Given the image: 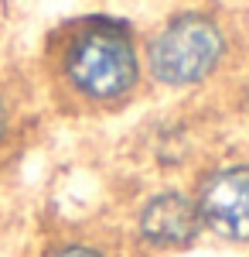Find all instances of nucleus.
Returning <instances> with one entry per match:
<instances>
[{"mask_svg": "<svg viewBox=\"0 0 249 257\" xmlns=\"http://www.w3.org/2000/svg\"><path fill=\"white\" fill-rule=\"evenodd\" d=\"M65 72L78 93L92 99H113L136 82V52L120 28L92 24L72 41Z\"/></svg>", "mask_w": 249, "mask_h": 257, "instance_id": "1", "label": "nucleus"}, {"mask_svg": "<svg viewBox=\"0 0 249 257\" xmlns=\"http://www.w3.org/2000/svg\"><path fill=\"white\" fill-rule=\"evenodd\" d=\"M222 31L202 14L174 18L150 45V69L168 86H188L205 79L222 59Z\"/></svg>", "mask_w": 249, "mask_h": 257, "instance_id": "2", "label": "nucleus"}, {"mask_svg": "<svg viewBox=\"0 0 249 257\" xmlns=\"http://www.w3.org/2000/svg\"><path fill=\"white\" fill-rule=\"evenodd\" d=\"M198 216L218 237L249 240V165L215 172L202 189Z\"/></svg>", "mask_w": 249, "mask_h": 257, "instance_id": "3", "label": "nucleus"}, {"mask_svg": "<svg viewBox=\"0 0 249 257\" xmlns=\"http://www.w3.org/2000/svg\"><path fill=\"white\" fill-rule=\"evenodd\" d=\"M198 206L181 192H164V196L150 199L140 213V233L157 243V247H181L198 237Z\"/></svg>", "mask_w": 249, "mask_h": 257, "instance_id": "4", "label": "nucleus"}, {"mask_svg": "<svg viewBox=\"0 0 249 257\" xmlns=\"http://www.w3.org/2000/svg\"><path fill=\"white\" fill-rule=\"evenodd\" d=\"M52 257H106V254H99L92 247H62V250L52 254Z\"/></svg>", "mask_w": 249, "mask_h": 257, "instance_id": "5", "label": "nucleus"}, {"mask_svg": "<svg viewBox=\"0 0 249 257\" xmlns=\"http://www.w3.org/2000/svg\"><path fill=\"white\" fill-rule=\"evenodd\" d=\"M4 127H7V110H4V103H0V134H4Z\"/></svg>", "mask_w": 249, "mask_h": 257, "instance_id": "6", "label": "nucleus"}]
</instances>
